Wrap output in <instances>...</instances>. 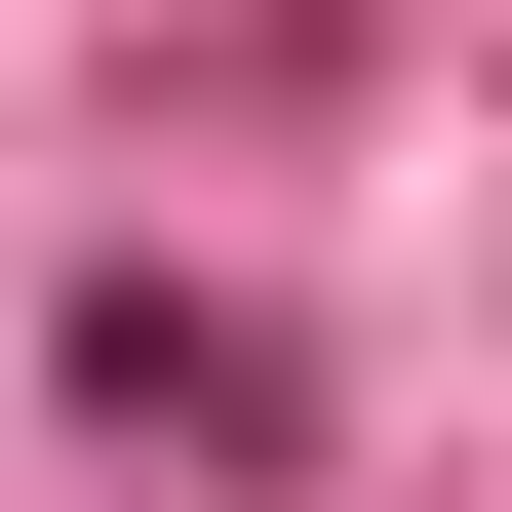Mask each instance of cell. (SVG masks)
Wrapping results in <instances>:
<instances>
[{
	"label": "cell",
	"mask_w": 512,
	"mask_h": 512,
	"mask_svg": "<svg viewBox=\"0 0 512 512\" xmlns=\"http://www.w3.org/2000/svg\"><path fill=\"white\" fill-rule=\"evenodd\" d=\"M79 434H158V473H276V434H316V355H276L237 276H79Z\"/></svg>",
	"instance_id": "6da1fadb"
}]
</instances>
